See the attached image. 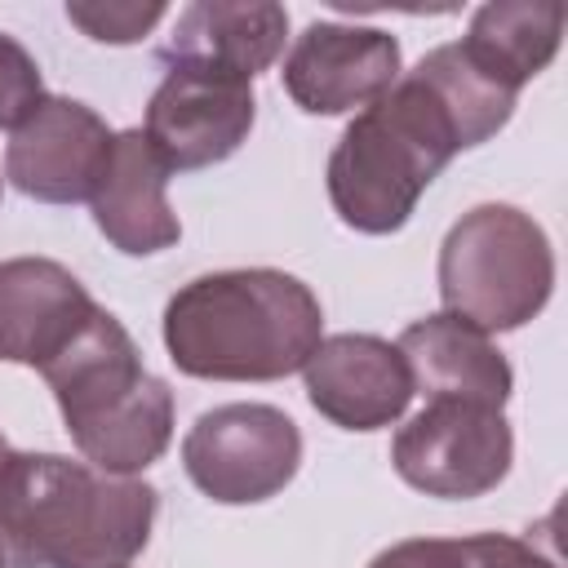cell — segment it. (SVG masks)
Wrapping results in <instances>:
<instances>
[{
	"label": "cell",
	"instance_id": "10",
	"mask_svg": "<svg viewBox=\"0 0 568 568\" xmlns=\"http://www.w3.org/2000/svg\"><path fill=\"white\" fill-rule=\"evenodd\" d=\"M302 377L311 408L342 430L395 426L413 399V373L399 346L377 333L320 337V346L302 364Z\"/></svg>",
	"mask_w": 568,
	"mask_h": 568
},
{
	"label": "cell",
	"instance_id": "3",
	"mask_svg": "<svg viewBox=\"0 0 568 568\" xmlns=\"http://www.w3.org/2000/svg\"><path fill=\"white\" fill-rule=\"evenodd\" d=\"M324 337V306L288 271L235 266L186 280L164 306V346L200 382H280Z\"/></svg>",
	"mask_w": 568,
	"mask_h": 568
},
{
	"label": "cell",
	"instance_id": "15",
	"mask_svg": "<svg viewBox=\"0 0 568 568\" xmlns=\"http://www.w3.org/2000/svg\"><path fill=\"white\" fill-rule=\"evenodd\" d=\"M288 36L284 4L271 0H195L178 13L173 36L160 44V62L213 67L253 80L266 71Z\"/></svg>",
	"mask_w": 568,
	"mask_h": 568
},
{
	"label": "cell",
	"instance_id": "5",
	"mask_svg": "<svg viewBox=\"0 0 568 568\" xmlns=\"http://www.w3.org/2000/svg\"><path fill=\"white\" fill-rule=\"evenodd\" d=\"M555 293V248L515 204H475L439 244V302L479 333L524 328Z\"/></svg>",
	"mask_w": 568,
	"mask_h": 568
},
{
	"label": "cell",
	"instance_id": "12",
	"mask_svg": "<svg viewBox=\"0 0 568 568\" xmlns=\"http://www.w3.org/2000/svg\"><path fill=\"white\" fill-rule=\"evenodd\" d=\"M98 302L53 257L0 262V359L44 368L93 320Z\"/></svg>",
	"mask_w": 568,
	"mask_h": 568
},
{
	"label": "cell",
	"instance_id": "1",
	"mask_svg": "<svg viewBox=\"0 0 568 568\" xmlns=\"http://www.w3.org/2000/svg\"><path fill=\"white\" fill-rule=\"evenodd\" d=\"M515 98L519 93L488 80L457 40L430 49L342 129L324 173L333 213L359 235L399 231L457 151L506 129Z\"/></svg>",
	"mask_w": 568,
	"mask_h": 568
},
{
	"label": "cell",
	"instance_id": "9",
	"mask_svg": "<svg viewBox=\"0 0 568 568\" xmlns=\"http://www.w3.org/2000/svg\"><path fill=\"white\" fill-rule=\"evenodd\" d=\"M284 93L306 115H346L399 80V40L359 22H311L284 58Z\"/></svg>",
	"mask_w": 568,
	"mask_h": 568
},
{
	"label": "cell",
	"instance_id": "4",
	"mask_svg": "<svg viewBox=\"0 0 568 568\" xmlns=\"http://www.w3.org/2000/svg\"><path fill=\"white\" fill-rule=\"evenodd\" d=\"M80 457L106 475H138L155 466L173 439V390L146 373L129 328L111 311L71 337V346L40 368Z\"/></svg>",
	"mask_w": 568,
	"mask_h": 568
},
{
	"label": "cell",
	"instance_id": "16",
	"mask_svg": "<svg viewBox=\"0 0 568 568\" xmlns=\"http://www.w3.org/2000/svg\"><path fill=\"white\" fill-rule=\"evenodd\" d=\"M559 40H564V4L493 0L475 9L470 31L457 44L488 80L519 93L532 75H541L555 62Z\"/></svg>",
	"mask_w": 568,
	"mask_h": 568
},
{
	"label": "cell",
	"instance_id": "17",
	"mask_svg": "<svg viewBox=\"0 0 568 568\" xmlns=\"http://www.w3.org/2000/svg\"><path fill=\"white\" fill-rule=\"evenodd\" d=\"M368 568H559L528 537L470 532V537H408L368 559Z\"/></svg>",
	"mask_w": 568,
	"mask_h": 568
},
{
	"label": "cell",
	"instance_id": "20",
	"mask_svg": "<svg viewBox=\"0 0 568 568\" xmlns=\"http://www.w3.org/2000/svg\"><path fill=\"white\" fill-rule=\"evenodd\" d=\"M9 453H13V448H9V439L0 435V466H4V457H9Z\"/></svg>",
	"mask_w": 568,
	"mask_h": 568
},
{
	"label": "cell",
	"instance_id": "8",
	"mask_svg": "<svg viewBox=\"0 0 568 568\" xmlns=\"http://www.w3.org/2000/svg\"><path fill=\"white\" fill-rule=\"evenodd\" d=\"M257 115L253 80L213 67H164L146 102V142L169 173H195L240 151Z\"/></svg>",
	"mask_w": 568,
	"mask_h": 568
},
{
	"label": "cell",
	"instance_id": "18",
	"mask_svg": "<svg viewBox=\"0 0 568 568\" xmlns=\"http://www.w3.org/2000/svg\"><path fill=\"white\" fill-rule=\"evenodd\" d=\"M169 9L164 4H106V0H71L67 18L98 44H133L142 40Z\"/></svg>",
	"mask_w": 568,
	"mask_h": 568
},
{
	"label": "cell",
	"instance_id": "2",
	"mask_svg": "<svg viewBox=\"0 0 568 568\" xmlns=\"http://www.w3.org/2000/svg\"><path fill=\"white\" fill-rule=\"evenodd\" d=\"M160 510L138 475H106L62 453H9L0 466L4 568H129Z\"/></svg>",
	"mask_w": 568,
	"mask_h": 568
},
{
	"label": "cell",
	"instance_id": "6",
	"mask_svg": "<svg viewBox=\"0 0 568 568\" xmlns=\"http://www.w3.org/2000/svg\"><path fill=\"white\" fill-rule=\"evenodd\" d=\"M515 462V435L501 408L479 399H426L390 439L395 475L444 501H470L493 493Z\"/></svg>",
	"mask_w": 568,
	"mask_h": 568
},
{
	"label": "cell",
	"instance_id": "13",
	"mask_svg": "<svg viewBox=\"0 0 568 568\" xmlns=\"http://www.w3.org/2000/svg\"><path fill=\"white\" fill-rule=\"evenodd\" d=\"M164 186H169V169L146 142V133L142 129L111 133V146L89 191L93 222L111 240V248L129 257H151L182 240V222L169 209Z\"/></svg>",
	"mask_w": 568,
	"mask_h": 568
},
{
	"label": "cell",
	"instance_id": "19",
	"mask_svg": "<svg viewBox=\"0 0 568 568\" xmlns=\"http://www.w3.org/2000/svg\"><path fill=\"white\" fill-rule=\"evenodd\" d=\"M44 102V80L27 44L0 31V129H18Z\"/></svg>",
	"mask_w": 568,
	"mask_h": 568
},
{
	"label": "cell",
	"instance_id": "14",
	"mask_svg": "<svg viewBox=\"0 0 568 568\" xmlns=\"http://www.w3.org/2000/svg\"><path fill=\"white\" fill-rule=\"evenodd\" d=\"M399 355L413 373V395L426 399H479L506 408L515 390L510 359L475 324L439 311L399 333Z\"/></svg>",
	"mask_w": 568,
	"mask_h": 568
},
{
	"label": "cell",
	"instance_id": "21",
	"mask_svg": "<svg viewBox=\"0 0 568 568\" xmlns=\"http://www.w3.org/2000/svg\"><path fill=\"white\" fill-rule=\"evenodd\" d=\"M0 568H4V559H0Z\"/></svg>",
	"mask_w": 568,
	"mask_h": 568
},
{
	"label": "cell",
	"instance_id": "7",
	"mask_svg": "<svg viewBox=\"0 0 568 568\" xmlns=\"http://www.w3.org/2000/svg\"><path fill=\"white\" fill-rule=\"evenodd\" d=\"M191 484L217 506H253L288 488L302 466V430L275 404H217L182 439Z\"/></svg>",
	"mask_w": 568,
	"mask_h": 568
},
{
	"label": "cell",
	"instance_id": "11",
	"mask_svg": "<svg viewBox=\"0 0 568 568\" xmlns=\"http://www.w3.org/2000/svg\"><path fill=\"white\" fill-rule=\"evenodd\" d=\"M106 146L111 129L93 106L44 93L9 138L4 178L40 204H80L93 191Z\"/></svg>",
	"mask_w": 568,
	"mask_h": 568
}]
</instances>
